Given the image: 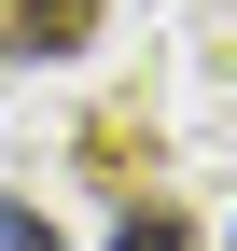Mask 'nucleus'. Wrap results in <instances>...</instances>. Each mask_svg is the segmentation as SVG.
<instances>
[{"instance_id":"1","label":"nucleus","mask_w":237,"mask_h":251,"mask_svg":"<svg viewBox=\"0 0 237 251\" xmlns=\"http://www.w3.org/2000/svg\"><path fill=\"white\" fill-rule=\"evenodd\" d=\"M84 28H98V0H14V14H0V70H28V56H84Z\"/></svg>"},{"instance_id":"2","label":"nucleus","mask_w":237,"mask_h":251,"mask_svg":"<svg viewBox=\"0 0 237 251\" xmlns=\"http://www.w3.org/2000/svg\"><path fill=\"white\" fill-rule=\"evenodd\" d=\"M223 237H237V224H223Z\"/></svg>"}]
</instances>
